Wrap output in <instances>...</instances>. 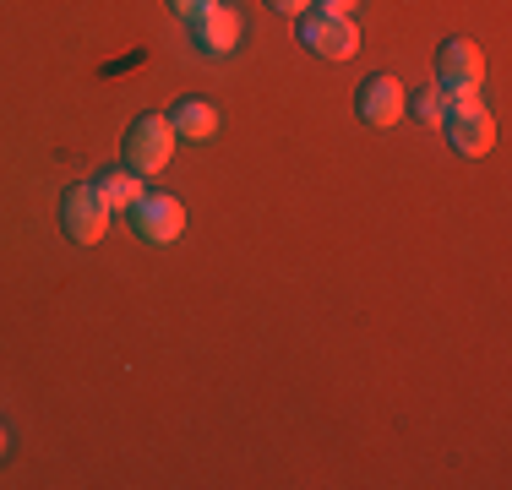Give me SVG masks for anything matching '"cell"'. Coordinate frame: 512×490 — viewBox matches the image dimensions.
Returning <instances> with one entry per match:
<instances>
[{
  "mask_svg": "<svg viewBox=\"0 0 512 490\" xmlns=\"http://www.w3.org/2000/svg\"><path fill=\"white\" fill-rule=\"evenodd\" d=\"M273 11H284V17H306L311 11V0H267Z\"/></svg>",
  "mask_w": 512,
  "mask_h": 490,
  "instance_id": "14",
  "label": "cell"
},
{
  "mask_svg": "<svg viewBox=\"0 0 512 490\" xmlns=\"http://www.w3.org/2000/svg\"><path fill=\"white\" fill-rule=\"evenodd\" d=\"M0 452H6V431H0Z\"/></svg>",
  "mask_w": 512,
  "mask_h": 490,
  "instance_id": "15",
  "label": "cell"
},
{
  "mask_svg": "<svg viewBox=\"0 0 512 490\" xmlns=\"http://www.w3.org/2000/svg\"><path fill=\"white\" fill-rule=\"evenodd\" d=\"M447 137L463 158H485L496 147V120L480 93H447Z\"/></svg>",
  "mask_w": 512,
  "mask_h": 490,
  "instance_id": "1",
  "label": "cell"
},
{
  "mask_svg": "<svg viewBox=\"0 0 512 490\" xmlns=\"http://www.w3.org/2000/svg\"><path fill=\"white\" fill-rule=\"evenodd\" d=\"M175 153V126L169 115H142L137 126L126 131V169L131 175H158Z\"/></svg>",
  "mask_w": 512,
  "mask_h": 490,
  "instance_id": "2",
  "label": "cell"
},
{
  "mask_svg": "<svg viewBox=\"0 0 512 490\" xmlns=\"http://www.w3.org/2000/svg\"><path fill=\"white\" fill-rule=\"evenodd\" d=\"M131 229H137L148 245H175L180 229H186V207H180L175 196H148L142 191V202L131 207Z\"/></svg>",
  "mask_w": 512,
  "mask_h": 490,
  "instance_id": "6",
  "label": "cell"
},
{
  "mask_svg": "<svg viewBox=\"0 0 512 490\" xmlns=\"http://www.w3.org/2000/svg\"><path fill=\"white\" fill-rule=\"evenodd\" d=\"M300 44L322 60H349L360 49V28L355 17H322V11H306L300 17Z\"/></svg>",
  "mask_w": 512,
  "mask_h": 490,
  "instance_id": "3",
  "label": "cell"
},
{
  "mask_svg": "<svg viewBox=\"0 0 512 490\" xmlns=\"http://www.w3.org/2000/svg\"><path fill=\"white\" fill-rule=\"evenodd\" d=\"M207 6H213V0H169V11H175V17H186V22H191V17H202Z\"/></svg>",
  "mask_w": 512,
  "mask_h": 490,
  "instance_id": "13",
  "label": "cell"
},
{
  "mask_svg": "<svg viewBox=\"0 0 512 490\" xmlns=\"http://www.w3.org/2000/svg\"><path fill=\"white\" fill-rule=\"evenodd\" d=\"M436 77H442V93H474V88L485 82V55H480V44L447 39L442 55H436Z\"/></svg>",
  "mask_w": 512,
  "mask_h": 490,
  "instance_id": "7",
  "label": "cell"
},
{
  "mask_svg": "<svg viewBox=\"0 0 512 490\" xmlns=\"http://www.w3.org/2000/svg\"><path fill=\"white\" fill-rule=\"evenodd\" d=\"M93 191L104 196L109 213H131V207L142 202V175H131V169H104V175L93 180Z\"/></svg>",
  "mask_w": 512,
  "mask_h": 490,
  "instance_id": "10",
  "label": "cell"
},
{
  "mask_svg": "<svg viewBox=\"0 0 512 490\" xmlns=\"http://www.w3.org/2000/svg\"><path fill=\"white\" fill-rule=\"evenodd\" d=\"M60 224H66V235L77 245H99L104 229H109V207L104 196L93 186H71L66 196H60Z\"/></svg>",
  "mask_w": 512,
  "mask_h": 490,
  "instance_id": "4",
  "label": "cell"
},
{
  "mask_svg": "<svg viewBox=\"0 0 512 490\" xmlns=\"http://www.w3.org/2000/svg\"><path fill=\"white\" fill-rule=\"evenodd\" d=\"M355 109H360V120H365V126H382V131H387V126H398V120H404V109H409L404 82H398V77H387V71L365 77V82H360Z\"/></svg>",
  "mask_w": 512,
  "mask_h": 490,
  "instance_id": "5",
  "label": "cell"
},
{
  "mask_svg": "<svg viewBox=\"0 0 512 490\" xmlns=\"http://www.w3.org/2000/svg\"><path fill=\"white\" fill-rule=\"evenodd\" d=\"M191 39H197L202 55H235V44H240V17L213 0L202 17H191Z\"/></svg>",
  "mask_w": 512,
  "mask_h": 490,
  "instance_id": "8",
  "label": "cell"
},
{
  "mask_svg": "<svg viewBox=\"0 0 512 490\" xmlns=\"http://www.w3.org/2000/svg\"><path fill=\"white\" fill-rule=\"evenodd\" d=\"M409 115L420 120V126H447V93L442 88H420L409 104Z\"/></svg>",
  "mask_w": 512,
  "mask_h": 490,
  "instance_id": "11",
  "label": "cell"
},
{
  "mask_svg": "<svg viewBox=\"0 0 512 490\" xmlns=\"http://www.w3.org/2000/svg\"><path fill=\"white\" fill-rule=\"evenodd\" d=\"M360 0H311V11H322V17H355Z\"/></svg>",
  "mask_w": 512,
  "mask_h": 490,
  "instance_id": "12",
  "label": "cell"
},
{
  "mask_svg": "<svg viewBox=\"0 0 512 490\" xmlns=\"http://www.w3.org/2000/svg\"><path fill=\"white\" fill-rule=\"evenodd\" d=\"M169 126H175V137H186V142H207L218 131V109L202 104V98H180V104L169 109Z\"/></svg>",
  "mask_w": 512,
  "mask_h": 490,
  "instance_id": "9",
  "label": "cell"
}]
</instances>
